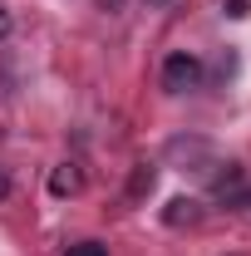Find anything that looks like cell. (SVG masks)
<instances>
[{"instance_id": "obj_5", "label": "cell", "mask_w": 251, "mask_h": 256, "mask_svg": "<svg viewBox=\"0 0 251 256\" xmlns=\"http://www.w3.org/2000/svg\"><path fill=\"white\" fill-rule=\"evenodd\" d=\"M64 256H108L104 242H74V246H64Z\"/></svg>"}, {"instance_id": "obj_8", "label": "cell", "mask_w": 251, "mask_h": 256, "mask_svg": "<svg viewBox=\"0 0 251 256\" xmlns=\"http://www.w3.org/2000/svg\"><path fill=\"white\" fill-rule=\"evenodd\" d=\"M10 197V178H5V168H0V202Z\"/></svg>"}, {"instance_id": "obj_10", "label": "cell", "mask_w": 251, "mask_h": 256, "mask_svg": "<svg viewBox=\"0 0 251 256\" xmlns=\"http://www.w3.org/2000/svg\"><path fill=\"white\" fill-rule=\"evenodd\" d=\"M246 202H251V197H246Z\"/></svg>"}, {"instance_id": "obj_9", "label": "cell", "mask_w": 251, "mask_h": 256, "mask_svg": "<svg viewBox=\"0 0 251 256\" xmlns=\"http://www.w3.org/2000/svg\"><path fill=\"white\" fill-rule=\"evenodd\" d=\"M153 5H168V0H153Z\"/></svg>"}, {"instance_id": "obj_4", "label": "cell", "mask_w": 251, "mask_h": 256, "mask_svg": "<svg viewBox=\"0 0 251 256\" xmlns=\"http://www.w3.org/2000/svg\"><path fill=\"white\" fill-rule=\"evenodd\" d=\"M162 222L168 226H192L197 222V202H192V197H172L168 212H162Z\"/></svg>"}, {"instance_id": "obj_6", "label": "cell", "mask_w": 251, "mask_h": 256, "mask_svg": "<svg viewBox=\"0 0 251 256\" xmlns=\"http://www.w3.org/2000/svg\"><path fill=\"white\" fill-rule=\"evenodd\" d=\"M222 10H226L232 20H246V15H251V0H222Z\"/></svg>"}, {"instance_id": "obj_2", "label": "cell", "mask_w": 251, "mask_h": 256, "mask_svg": "<svg viewBox=\"0 0 251 256\" xmlns=\"http://www.w3.org/2000/svg\"><path fill=\"white\" fill-rule=\"evenodd\" d=\"M79 188H84V172H79V162H60V168L50 172V192H54V197H74Z\"/></svg>"}, {"instance_id": "obj_1", "label": "cell", "mask_w": 251, "mask_h": 256, "mask_svg": "<svg viewBox=\"0 0 251 256\" xmlns=\"http://www.w3.org/2000/svg\"><path fill=\"white\" fill-rule=\"evenodd\" d=\"M197 84H202V60H197V54L178 50V54L162 60V89H168V94H188Z\"/></svg>"}, {"instance_id": "obj_3", "label": "cell", "mask_w": 251, "mask_h": 256, "mask_svg": "<svg viewBox=\"0 0 251 256\" xmlns=\"http://www.w3.org/2000/svg\"><path fill=\"white\" fill-rule=\"evenodd\" d=\"M153 182H158V168H153V162H138V168H133V178H128V197H133V202H143V197L153 192Z\"/></svg>"}, {"instance_id": "obj_7", "label": "cell", "mask_w": 251, "mask_h": 256, "mask_svg": "<svg viewBox=\"0 0 251 256\" xmlns=\"http://www.w3.org/2000/svg\"><path fill=\"white\" fill-rule=\"evenodd\" d=\"M5 34H10V10L0 5V40H5Z\"/></svg>"}]
</instances>
